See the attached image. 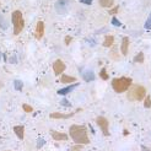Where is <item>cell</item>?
Here are the masks:
<instances>
[{"mask_svg": "<svg viewBox=\"0 0 151 151\" xmlns=\"http://www.w3.org/2000/svg\"><path fill=\"white\" fill-rule=\"evenodd\" d=\"M69 134H70V138L76 142V144H80V145L90 144V138L87 135V129L84 125H76V124L71 125L70 129H69Z\"/></svg>", "mask_w": 151, "mask_h": 151, "instance_id": "6da1fadb", "label": "cell"}, {"mask_svg": "<svg viewBox=\"0 0 151 151\" xmlns=\"http://www.w3.org/2000/svg\"><path fill=\"white\" fill-rule=\"evenodd\" d=\"M146 96V88L141 85H133L128 88V99L130 101H141Z\"/></svg>", "mask_w": 151, "mask_h": 151, "instance_id": "7a4b0ae2", "label": "cell"}, {"mask_svg": "<svg viewBox=\"0 0 151 151\" xmlns=\"http://www.w3.org/2000/svg\"><path fill=\"white\" fill-rule=\"evenodd\" d=\"M130 86H132V79L130 78H117L112 81V87L118 93L128 91V88Z\"/></svg>", "mask_w": 151, "mask_h": 151, "instance_id": "3957f363", "label": "cell"}, {"mask_svg": "<svg viewBox=\"0 0 151 151\" xmlns=\"http://www.w3.org/2000/svg\"><path fill=\"white\" fill-rule=\"evenodd\" d=\"M11 21L14 25V35L15 36L20 35V32L25 27V21H24V16H22V12L19 10L14 11L11 14Z\"/></svg>", "mask_w": 151, "mask_h": 151, "instance_id": "277c9868", "label": "cell"}, {"mask_svg": "<svg viewBox=\"0 0 151 151\" xmlns=\"http://www.w3.org/2000/svg\"><path fill=\"white\" fill-rule=\"evenodd\" d=\"M96 123H97V125L101 128L103 135L108 137V135H109V123H108L107 118H104V117H97Z\"/></svg>", "mask_w": 151, "mask_h": 151, "instance_id": "5b68a950", "label": "cell"}, {"mask_svg": "<svg viewBox=\"0 0 151 151\" xmlns=\"http://www.w3.org/2000/svg\"><path fill=\"white\" fill-rule=\"evenodd\" d=\"M55 10L58 14H65L68 11V0H58L55 4Z\"/></svg>", "mask_w": 151, "mask_h": 151, "instance_id": "8992f818", "label": "cell"}, {"mask_svg": "<svg viewBox=\"0 0 151 151\" xmlns=\"http://www.w3.org/2000/svg\"><path fill=\"white\" fill-rule=\"evenodd\" d=\"M53 69H54L55 75H60L65 70V64L60 59H58V60H55V62H54V64H53Z\"/></svg>", "mask_w": 151, "mask_h": 151, "instance_id": "52a82bcc", "label": "cell"}, {"mask_svg": "<svg viewBox=\"0 0 151 151\" xmlns=\"http://www.w3.org/2000/svg\"><path fill=\"white\" fill-rule=\"evenodd\" d=\"M44 35V24L43 21H38L37 22V26H36V33H35V37L37 40H41Z\"/></svg>", "mask_w": 151, "mask_h": 151, "instance_id": "ba28073f", "label": "cell"}, {"mask_svg": "<svg viewBox=\"0 0 151 151\" xmlns=\"http://www.w3.org/2000/svg\"><path fill=\"white\" fill-rule=\"evenodd\" d=\"M75 114V113L73 112V113H58V112H55V113H50V118L52 119H68V118H70V117H73Z\"/></svg>", "mask_w": 151, "mask_h": 151, "instance_id": "9c48e42d", "label": "cell"}, {"mask_svg": "<svg viewBox=\"0 0 151 151\" xmlns=\"http://www.w3.org/2000/svg\"><path fill=\"white\" fill-rule=\"evenodd\" d=\"M52 138L57 140V141H62V140H68V135L65 133H60V132H55V130H52L50 132Z\"/></svg>", "mask_w": 151, "mask_h": 151, "instance_id": "30bf717a", "label": "cell"}, {"mask_svg": "<svg viewBox=\"0 0 151 151\" xmlns=\"http://www.w3.org/2000/svg\"><path fill=\"white\" fill-rule=\"evenodd\" d=\"M14 132H15V134L17 135V138L19 139H24V137H25V128H24V125H16V127H14Z\"/></svg>", "mask_w": 151, "mask_h": 151, "instance_id": "8fae6325", "label": "cell"}, {"mask_svg": "<svg viewBox=\"0 0 151 151\" xmlns=\"http://www.w3.org/2000/svg\"><path fill=\"white\" fill-rule=\"evenodd\" d=\"M120 49H122V54L123 55H127L128 54V49H129V38H128V37H124V38H123L122 47H120Z\"/></svg>", "mask_w": 151, "mask_h": 151, "instance_id": "7c38bea8", "label": "cell"}, {"mask_svg": "<svg viewBox=\"0 0 151 151\" xmlns=\"http://www.w3.org/2000/svg\"><path fill=\"white\" fill-rule=\"evenodd\" d=\"M113 43H114V37L113 36H106V38L103 41V47L109 48V47L113 46Z\"/></svg>", "mask_w": 151, "mask_h": 151, "instance_id": "4fadbf2b", "label": "cell"}, {"mask_svg": "<svg viewBox=\"0 0 151 151\" xmlns=\"http://www.w3.org/2000/svg\"><path fill=\"white\" fill-rule=\"evenodd\" d=\"M60 81H62L63 84H70V82H75V81H76V78L70 76V75H63V76L60 78Z\"/></svg>", "mask_w": 151, "mask_h": 151, "instance_id": "5bb4252c", "label": "cell"}, {"mask_svg": "<svg viewBox=\"0 0 151 151\" xmlns=\"http://www.w3.org/2000/svg\"><path fill=\"white\" fill-rule=\"evenodd\" d=\"M76 86H78V84L71 85V86H68L66 88H63V90H59V91H58V95H66V93H69V92H71Z\"/></svg>", "mask_w": 151, "mask_h": 151, "instance_id": "9a60e30c", "label": "cell"}, {"mask_svg": "<svg viewBox=\"0 0 151 151\" xmlns=\"http://www.w3.org/2000/svg\"><path fill=\"white\" fill-rule=\"evenodd\" d=\"M114 4V0H100V5L102 7H111Z\"/></svg>", "mask_w": 151, "mask_h": 151, "instance_id": "2e32d148", "label": "cell"}, {"mask_svg": "<svg viewBox=\"0 0 151 151\" xmlns=\"http://www.w3.org/2000/svg\"><path fill=\"white\" fill-rule=\"evenodd\" d=\"M84 79H85L86 81H92V80L95 79V74H93L92 71L87 70V71L84 73Z\"/></svg>", "mask_w": 151, "mask_h": 151, "instance_id": "e0dca14e", "label": "cell"}, {"mask_svg": "<svg viewBox=\"0 0 151 151\" xmlns=\"http://www.w3.org/2000/svg\"><path fill=\"white\" fill-rule=\"evenodd\" d=\"M0 27H1L3 29H7V27H9L7 21L5 20V17L3 16V15H0Z\"/></svg>", "mask_w": 151, "mask_h": 151, "instance_id": "ac0fdd59", "label": "cell"}, {"mask_svg": "<svg viewBox=\"0 0 151 151\" xmlns=\"http://www.w3.org/2000/svg\"><path fill=\"white\" fill-rule=\"evenodd\" d=\"M134 62L135 63H144V53H139V54L134 58Z\"/></svg>", "mask_w": 151, "mask_h": 151, "instance_id": "d6986e66", "label": "cell"}, {"mask_svg": "<svg viewBox=\"0 0 151 151\" xmlns=\"http://www.w3.org/2000/svg\"><path fill=\"white\" fill-rule=\"evenodd\" d=\"M14 86H15V88L16 90H22V87H24V84H22V81H20V80H15L14 81Z\"/></svg>", "mask_w": 151, "mask_h": 151, "instance_id": "ffe728a7", "label": "cell"}, {"mask_svg": "<svg viewBox=\"0 0 151 151\" xmlns=\"http://www.w3.org/2000/svg\"><path fill=\"white\" fill-rule=\"evenodd\" d=\"M144 106H145V108H150V107H151V97H150V96H145Z\"/></svg>", "mask_w": 151, "mask_h": 151, "instance_id": "44dd1931", "label": "cell"}, {"mask_svg": "<svg viewBox=\"0 0 151 151\" xmlns=\"http://www.w3.org/2000/svg\"><path fill=\"white\" fill-rule=\"evenodd\" d=\"M22 108H24V111L27 112V113H31V112L33 111V108L31 107V106H29V104H26V103L22 104Z\"/></svg>", "mask_w": 151, "mask_h": 151, "instance_id": "7402d4cb", "label": "cell"}, {"mask_svg": "<svg viewBox=\"0 0 151 151\" xmlns=\"http://www.w3.org/2000/svg\"><path fill=\"white\" fill-rule=\"evenodd\" d=\"M100 76H101L102 80H107V79H108V74H107V71H106V69H102V70H101Z\"/></svg>", "mask_w": 151, "mask_h": 151, "instance_id": "603a6c76", "label": "cell"}, {"mask_svg": "<svg viewBox=\"0 0 151 151\" xmlns=\"http://www.w3.org/2000/svg\"><path fill=\"white\" fill-rule=\"evenodd\" d=\"M145 29H151V14L149 15V19L145 22Z\"/></svg>", "mask_w": 151, "mask_h": 151, "instance_id": "cb8c5ba5", "label": "cell"}, {"mask_svg": "<svg viewBox=\"0 0 151 151\" xmlns=\"http://www.w3.org/2000/svg\"><path fill=\"white\" fill-rule=\"evenodd\" d=\"M81 149H82V145L76 144V145H74V146L71 147V150H70V151H80Z\"/></svg>", "mask_w": 151, "mask_h": 151, "instance_id": "d4e9b609", "label": "cell"}, {"mask_svg": "<svg viewBox=\"0 0 151 151\" xmlns=\"http://www.w3.org/2000/svg\"><path fill=\"white\" fill-rule=\"evenodd\" d=\"M81 3H84V4H87V5H90L92 3V0H81Z\"/></svg>", "mask_w": 151, "mask_h": 151, "instance_id": "484cf974", "label": "cell"}, {"mask_svg": "<svg viewBox=\"0 0 151 151\" xmlns=\"http://www.w3.org/2000/svg\"><path fill=\"white\" fill-rule=\"evenodd\" d=\"M70 41H71V37L68 36L66 38H65V43H66V44H69V43H70Z\"/></svg>", "mask_w": 151, "mask_h": 151, "instance_id": "4316f807", "label": "cell"}, {"mask_svg": "<svg viewBox=\"0 0 151 151\" xmlns=\"http://www.w3.org/2000/svg\"><path fill=\"white\" fill-rule=\"evenodd\" d=\"M111 55H112V57H114V59H118V54H117V53H114V52H112V53H111Z\"/></svg>", "mask_w": 151, "mask_h": 151, "instance_id": "83f0119b", "label": "cell"}, {"mask_svg": "<svg viewBox=\"0 0 151 151\" xmlns=\"http://www.w3.org/2000/svg\"><path fill=\"white\" fill-rule=\"evenodd\" d=\"M62 104H64V106H70V103L68 102V101H65V100H63V101H62Z\"/></svg>", "mask_w": 151, "mask_h": 151, "instance_id": "f1b7e54d", "label": "cell"}, {"mask_svg": "<svg viewBox=\"0 0 151 151\" xmlns=\"http://www.w3.org/2000/svg\"><path fill=\"white\" fill-rule=\"evenodd\" d=\"M112 22H113V25H117V26H119V25H120V24H119V22H118V21H117L116 19H114V20H113Z\"/></svg>", "mask_w": 151, "mask_h": 151, "instance_id": "f546056e", "label": "cell"}, {"mask_svg": "<svg viewBox=\"0 0 151 151\" xmlns=\"http://www.w3.org/2000/svg\"><path fill=\"white\" fill-rule=\"evenodd\" d=\"M118 9H119V7H118V6H116V9H113V10L111 11V14H114V12H117V11H118Z\"/></svg>", "mask_w": 151, "mask_h": 151, "instance_id": "4dcf8cb0", "label": "cell"}, {"mask_svg": "<svg viewBox=\"0 0 151 151\" xmlns=\"http://www.w3.org/2000/svg\"><path fill=\"white\" fill-rule=\"evenodd\" d=\"M42 144H44V140H40V141H38V147H41Z\"/></svg>", "mask_w": 151, "mask_h": 151, "instance_id": "1f68e13d", "label": "cell"}, {"mask_svg": "<svg viewBox=\"0 0 151 151\" xmlns=\"http://www.w3.org/2000/svg\"><path fill=\"white\" fill-rule=\"evenodd\" d=\"M141 150H142V151H150V150H149L146 146H141Z\"/></svg>", "mask_w": 151, "mask_h": 151, "instance_id": "d6a6232c", "label": "cell"}, {"mask_svg": "<svg viewBox=\"0 0 151 151\" xmlns=\"http://www.w3.org/2000/svg\"><path fill=\"white\" fill-rule=\"evenodd\" d=\"M0 59H1V54H0Z\"/></svg>", "mask_w": 151, "mask_h": 151, "instance_id": "836d02e7", "label": "cell"}]
</instances>
